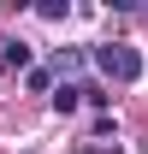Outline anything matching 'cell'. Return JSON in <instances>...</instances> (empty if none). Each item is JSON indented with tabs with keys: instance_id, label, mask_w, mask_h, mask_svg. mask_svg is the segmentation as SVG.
<instances>
[{
	"instance_id": "1",
	"label": "cell",
	"mask_w": 148,
	"mask_h": 154,
	"mask_svg": "<svg viewBox=\"0 0 148 154\" xmlns=\"http://www.w3.org/2000/svg\"><path fill=\"white\" fill-rule=\"evenodd\" d=\"M89 59H95V71L113 77V83H136V77H142V54H136L130 42H95Z\"/></svg>"
},
{
	"instance_id": "4",
	"label": "cell",
	"mask_w": 148,
	"mask_h": 154,
	"mask_svg": "<svg viewBox=\"0 0 148 154\" xmlns=\"http://www.w3.org/2000/svg\"><path fill=\"white\" fill-rule=\"evenodd\" d=\"M83 65H89V54H83V48H59L48 71H54V77H65V71H83Z\"/></svg>"
},
{
	"instance_id": "8",
	"label": "cell",
	"mask_w": 148,
	"mask_h": 154,
	"mask_svg": "<svg viewBox=\"0 0 148 154\" xmlns=\"http://www.w3.org/2000/svg\"><path fill=\"white\" fill-rule=\"evenodd\" d=\"M36 12H42V18H54V24H59V18H65V12H71V6H65V0H42Z\"/></svg>"
},
{
	"instance_id": "6",
	"label": "cell",
	"mask_w": 148,
	"mask_h": 154,
	"mask_svg": "<svg viewBox=\"0 0 148 154\" xmlns=\"http://www.w3.org/2000/svg\"><path fill=\"white\" fill-rule=\"evenodd\" d=\"M77 89H83V101H89V107H107V101H113L107 83H77Z\"/></svg>"
},
{
	"instance_id": "3",
	"label": "cell",
	"mask_w": 148,
	"mask_h": 154,
	"mask_svg": "<svg viewBox=\"0 0 148 154\" xmlns=\"http://www.w3.org/2000/svg\"><path fill=\"white\" fill-rule=\"evenodd\" d=\"M77 101H83V89H77L71 77H59L54 83V113H77Z\"/></svg>"
},
{
	"instance_id": "2",
	"label": "cell",
	"mask_w": 148,
	"mask_h": 154,
	"mask_svg": "<svg viewBox=\"0 0 148 154\" xmlns=\"http://www.w3.org/2000/svg\"><path fill=\"white\" fill-rule=\"evenodd\" d=\"M0 59H6L12 71H30V42H24V36H6V42H0Z\"/></svg>"
},
{
	"instance_id": "7",
	"label": "cell",
	"mask_w": 148,
	"mask_h": 154,
	"mask_svg": "<svg viewBox=\"0 0 148 154\" xmlns=\"http://www.w3.org/2000/svg\"><path fill=\"white\" fill-rule=\"evenodd\" d=\"M107 136L119 142V119H113V113H101V119H95V142H107Z\"/></svg>"
},
{
	"instance_id": "5",
	"label": "cell",
	"mask_w": 148,
	"mask_h": 154,
	"mask_svg": "<svg viewBox=\"0 0 148 154\" xmlns=\"http://www.w3.org/2000/svg\"><path fill=\"white\" fill-rule=\"evenodd\" d=\"M24 83H30L36 95H54V83H59V77L48 71V65H30V77H24Z\"/></svg>"
}]
</instances>
